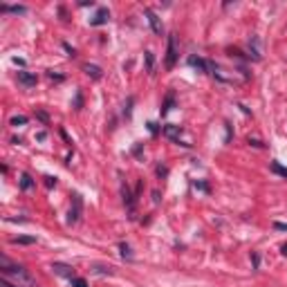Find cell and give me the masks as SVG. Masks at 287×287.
I'll return each instance as SVG.
<instances>
[{"label":"cell","instance_id":"6da1fadb","mask_svg":"<svg viewBox=\"0 0 287 287\" xmlns=\"http://www.w3.org/2000/svg\"><path fill=\"white\" fill-rule=\"evenodd\" d=\"M2 276L13 278L16 285H20V287H38L36 281L31 278V274L27 272L25 267H20V265H11L7 258H2Z\"/></svg>","mask_w":287,"mask_h":287},{"label":"cell","instance_id":"7a4b0ae2","mask_svg":"<svg viewBox=\"0 0 287 287\" xmlns=\"http://www.w3.org/2000/svg\"><path fill=\"white\" fill-rule=\"evenodd\" d=\"M175 61H177V38H175V34H170L168 36V49H166V67L173 70Z\"/></svg>","mask_w":287,"mask_h":287},{"label":"cell","instance_id":"3957f363","mask_svg":"<svg viewBox=\"0 0 287 287\" xmlns=\"http://www.w3.org/2000/svg\"><path fill=\"white\" fill-rule=\"evenodd\" d=\"M72 202H74V206L70 209V218H67V222L70 224H74L76 220H79V215H81V209H83V202H81V195H72Z\"/></svg>","mask_w":287,"mask_h":287},{"label":"cell","instance_id":"277c9868","mask_svg":"<svg viewBox=\"0 0 287 287\" xmlns=\"http://www.w3.org/2000/svg\"><path fill=\"white\" fill-rule=\"evenodd\" d=\"M108 18H110V11H108L106 7H101V9H99V11H97V16H94L92 20H90V25H92V27L106 25V22H108Z\"/></svg>","mask_w":287,"mask_h":287},{"label":"cell","instance_id":"5b68a950","mask_svg":"<svg viewBox=\"0 0 287 287\" xmlns=\"http://www.w3.org/2000/svg\"><path fill=\"white\" fill-rule=\"evenodd\" d=\"M52 269L58 274V276H67V278H70V281H72V278H74V272H72V267H70V265L54 263V265H52Z\"/></svg>","mask_w":287,"mask_h":287},{"label":"cell","instance_id":"8992f818","mask_svg":"<svg viewBox=\"0 0 287 287\" xmlns=\"http://www.w3.org/2000/svg\"><path fill=\"white\" fill-rule=\"evenodd\" d=\"M144 13H146V18H148V22H150L152 31H155V34H161V22H159V18H157V13L150 11V9H146Z\"/></svg>","mask_w":287,"mask_h":287},{"label":"cell","instance_id":"52a82bcc","mask_svg":"<svg viewBox=\"0 0 287 287\" xmlns=\"http://www.w3.org/2000/svg\"><path fill=\"white\" fill-rule=\"evenodd\" d=\"M179 133H182V128H179V126H173V124H168L164 128V135L168 139H173V142H179ZM179 144H182V142H179Z\"/></svg>","mask_w":287,"mask_h":287},{"label":"cell","instance_id":"ba28073f","mask_svg":"<svg viewBox=\"0 0 287 287\" xmlns=\"http://www.w3.org/2000/svg\"><path fill=\"white\" fill-rule=\"evenodd\" d=\"M18 83L31 88V85H36V74H29V72H18Z\"/></svg>","mask_w":287,"mask_h":287},{"label":"cell","instance_id":"9c48e42d","mask_svg":"<svg viewBox=\"0 0 287 287\" xmlns=\"http://www.w3.org/2000/svg\"><path fill=\"white\" fill-rule=\"evenodd\" d=\"M83 72L88 76H92V79H101V67H97V65H90V63H85Z\"/></svg>","mask_w":287,"mask_h":287},{"label":"cell","instance_id":"30bf717a","mask_svg":"<svg viewBox=\"0 0 287 287\" xmlns=\"http://www.w3.org/2000/svg\"><path fill=\"white\" fill-rule=\"evenodd\" d=\"M0 11H11V13H25L27 7L22 4H0Z\"/></svg>","mask_w":287,"mask_h":287},{"label":"cell","instance_id":"8fae6325","mask_svg":"<svg viewBox=\"0 0 287 287\" xmlns=\"http://www.w3.org/2000/svg\"><path fill=\"white\" fill-rule=\"evenodd\" d=\"M188 65L197 67V70H202V72H206V70H209V61H202V58H195V56H191V58H188Z\"/></svg>","mask_w":287,"mask_h":287},{"label":"cell","instance_id":"7c38bea8","mask_svg":"<svg viewBox=\"0 0 287 287\" xmlns=\"http://www.w3.org/2000/svg\"><path fill=\"white\" fill-rule=\"evenodd\" d=\"M31 186H34V179H31L27 173H22V177H20V188H22V191H27V188H31Z\"/></svg>","mask_w":287,"mask_h":287},{"label":"cell","instance_id":"4fadbf2b","mask_svg":"<svg viewBox=\"0 0 287 287\" xmlns=\"http://www.w3.org/2000/svg\"><path fill=\"white\" fill-rule=\"evenodd\" d=\"M272 170L276 175H281V177H287V168H285V166H281L278 161H272Z\"/></svg>","mask_w":287,"mask_h":287},{"label":"cell","instance_id":"5bb4252c","mask_svg":"<svg viewBox=\"0 0 287 287\" xmlns=\"http://www.w3.org/2000/svg\"><path fill=\"white\" fill-rule=\"evenodd\" d=\"M11 242H16V245H18V242H20V245H31V242H36V238H25V236H20V238H13Z\"/></svg>","mask_w":287,"mask_h":287},{"label":"cell","instance_id":"9a60e30c","mask_svg":"<svg viewBox=\"0 0 287 287\" xmlns=\"http://www.w3.org/2000/svg\"><path fill=\"white\" fill-rule=\"evenodd\" d=\"M121 191H124V202H126V204H128V206H133V195H130L128 186H124V188H121Z\"/></svg>","mask_w":287,"mask_h":287},{"label":"cell","instance_id":"2e32d148","mask_svg":"<svg viewBox=\"0 0 287 287\" xmlns=\"http://www.w3.org/2000/svg\"><path fill=\"white\" fill-rule=\"evenodd\" d=\"M170 106H173V94H168V99H166L164 108H161V115H166V112H168V110H170Z\"/></svg>","mask_w":287,"mask_h":287},{"label":"cell","instance_id":"e0dca14e","mask_svg":"<svg viewBox=\"0 0 287 287\" xmlns=\"http://www.w3.org/2000/svg\"><path fill=\"white\" fill-rule=\"evenodd\" d=\"M72 287H88L85 278H72Z\"/></svg>","mask_w":287,"mask_h":287},{"label":"cell","instance_id":"ac0fdd59","mask_svg":"<svg viewBox=\"0 0 287 287\" xmlns=\"http://www.w3.org/2000/svg\"><path fill=\"white\" fill-rule=\"evenodd\" d=\"M18 124H27V117H22V115L11 117V126H18Z\"/></svg>","mask_w":287,"mask_h":287},{"label":"cell","instance_id":"d6986e66","mask_svg":"<svg viewBox=\"0 0 287 287\" xmlns=\"http://www.w3.org/2000/svg\"><path fill=\"white\" fill-rule=\"evenodd\" d=\"M0 287H20V285H16V283H11L9 278H0Z\"/></svg>","mask_w":287,"mask_h":287},{"label":"cell","instance_id":"ffe728a7","mask_svg":"<svg viewBox=\"0 0 287 287\" xmlns=\"http://www.w3.org/2000/svg\"><path fill=\"white\" fill-rule=\"evenodd\" d=\"M119 249H121V254H124V258H126V256H128V258H130V247L126 245V242H121V245H119Z\"/></svg>","mask_w":287,"mask_h":287},{"label":"cell","instance_id":"44dd1931","mask_svg":"<svg viewBox=\"0 0 287 287\" xmlns=\"http://www.w3.org/2000/svg\"><path fill=\"white\" fill-rule=\"evenodd\" d=\"M274 229H278V231H287V224L285 222H276V224H274Z\"/></svg>","mask_w":287,"mask_h":287},{"label":"cell","instance_id":"7402d4cb","mask_svg":"<svg viewBox=\"0 0 287 287\" xmlns=\"http://www.w3.org/2000/svg\"><path fill=\"white\" fill-rule=\"evenodd\" d=\"M146 58H148V70H152V56H150V52H146Z\"/></svg>","mask_w":287,"mask_h":287},{"label":"cell","instance_id":"603a6c76","mask_svg":"<svg viewBox=\"0 0 287 287\" xmlns=\"http://www.w3.org/2000/svg\"><path fill=\"white\" fill-rule=\"evenodd\" d=\"M283 254H285V256H287V245H285V247H283Z\"/></svg>","mask_w":287,"mask_h":287}]
</instances>
